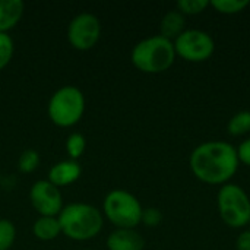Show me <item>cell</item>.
<instances>
[{"instance_id": "9a60e30c", "label": "cell", "mask_w": 250, "mask_h": 250, "mask_svg": "<svg viewBox=\"0 0 250 250\" xmlns=\"http://www.w3.org/2000/svg\"><path fill=\"white\" fill-rule=\"evenodd\" d=\"M64 148H66V152H67V157L69 160H75L78 161L83 154H85V149H86V139L82 133L79 132H73L67 136L66 139V144H64Z\"/></svg>"}, {"instance_id": "484cf974", "label": "cell", "mask_w": 250, "mask_h": 250, "mask_svg": "<svg viewBox=\"0 0 250 250\" xmlns=\"http://www.w3.org/2000/svg\"><path fill=\"white\" fill-rule=\"evenodd\" d=\"M249 227H250V221H249Z\"/></svg>"}, {"instance_id": "d4e9b609", "label": "cell", "mask_w": 250, "mask_h": 250, "mask_svg": "<svg viewBox=\"0 0 250 250\" xmlns=\"http://www.w3.org/2000/svg\"><path fill=\"white\" fill-rule=\"evenodd\" d=\"M85 250H91V249H85Z\"/></svg>"}, {"instance_id": "603a6c76", "label": "cell", "mask_w": 250, "mask_h": 250, "mask_svg": "<svg viewBox=\"0 0 250 250\" xmlns=\"http://www.w3.org/2000/svg\"><path fill=\"white\" fill-rule=\"evenodd\" d=\"M237 158H239V163L250 167V138H248L246 141H243L237 148Z\"/></svg>"}, {"instance_id": "9c48e42d", "label": "cell", "mask_w": 250, "mask_h": 250, "mask_svg": "<svg viewBox=\"0 0 250 250\" xmlns=\"http://www.w3.org/2000/svg\"><path fill=\"white\" fill-rule=\"evenodd\" d=\"M29 201L40 217H59L64 207L60 189L47 179L38 180L31 186Z\"/></svg>"}, {"instance_id": "30bf717a", "label": "cell", "mask_w": 250, "mask_h": 250, "mask_svg": "<svg viewBox=\"0 0 250 250\" xmlns=\"http://www.w3.org/2000/svg\"><path fill=\"white\" fill-rule=\"evenodd\" d=\"M82 174V167L75 160H63L56 163L48 171V182L53 183L56 188H64L73 185Z\"/></svg>"}, {"instance_id": "cb8c5ba5", "label": "cell", "mask_w": 250, "mask_h": 250, "mask_svg": "<svg viewBox=\"0 0 250 250\" xmlns=\"http://www.w3.org/2000/svg\"><path fill=\"white\" fill-rule=\"evenodd\" d=\"M236 250H250V230H246L237 236Z\"/></svg>"}, {"instance_id": "d6986e66", "label": "cell", "mask_w": 250, "mask_h": 250, "mask_svg": "<svg viewBox=\"0 0 250 250\" xmlns=\"http://www.w3.org/2000/svg\"><path fill=\"white\" fill-rule=\"evenodd\" d=\"M16 239L15 224L7 218H0V250H10Z\"/></svg>"}, {"instance_id": "3957f363", "label": "cell", "mask_w": 250, "mask_h": 250, "mask_svg": "<svg viewBox=\"0 0 250 250\" xmlns=\"http://www.w3.org/2000/svg\"><path fill=\"white\" fill-rule=\"evenodd\" d=\"M176 51L173 41L158 35L141 40L130 53L132 64L142 73L157 75L168 70L174 60Z\"/></svg>"}, {"instance_id": "2e32d148", "label": "cell", "mask_w": 250, "mask_h": 250, "mask_svg": "<svg viewBox=\"0 0 250 250\" xmlns=\"http://www.w3.org/2000/svg\"><path fill=\"white\" fill-rule=\"evenodd\" d=\"M209 6L221 15H237L250 6L249 0H212Z\"/></svg>"}, {"instance_id": "7402d4cb", "label": "cell", "mask_w": 250, "mask_h": 250, "mask_svg": "<svg viewBox=\"0 0 250 250\" xmlns=\"http://www.w3.org/2000/svg\"><path fill=\"white\" fill-rule=\"evenodd\" d=\"M161 221H163V214L158 208H144L141 224H145L146 227H157L161 224Z\"/></svg>"}, {"instance_id": "44dd1931", "label": "cell", "mask_w": 250, "mask_h": 250, "mask_svg": "<svg viewBox=\"0 0 250 250\" xmlns=\"http://www.w3.org/2000/svg\"><path fill=\"white\" fill-rule=\"evenodd\" d=\"M15 42L12 37L6 32H0V70H3L13 57Z\"/></svg>"}, {"instance_id": "6da1fadb", "label": "cell", "mask_w": 250, "mask_h": 250, "mask_svg": "<svg viewBox=\"0 0 250 250\" xmlns=\"http://www.w3.org/2000/svg\"><path fill=\"white\" fill-rule=\"evenodd\" d=\"M240 163L236 148L224 141H209L196 146L189 158L193 176L211 186H224L237 173Z\"/></svg>"}, {"instance_id": "7a4b0ae2", "label": "cell", "mask_w": 250, "mask_h": 250, "mask_svg": "<svg viewBox=\"0 0 250 250\" xmlns=\"http://www.w3.org/2000/svg\"><path fill=\"white\" fill-rule=\"evenodd\" d=\"M62 234L75 242H86L97 237L104 226L103 212L94 205L73 202L63 207L59 214Z\"/></svg>"}, {"instance_id": "4fadbf2b", "label": "cell", "mask_w": 250, "mask_h": 250, "mask_svg": "<svg viewBox=\"0 0 250 250\" xmlns=\"http://www.w3.org/2000/svg\"><path fill=\"white\" fill-rule=\"evenodd\" d=\"M185 26H186V16H183L176 9L168 10L161 19L160 35L170 41H174L185 31Z\"/></svg>"}, {"instance_id": "8fae6325", "label": "cell", "mask_w": 250, "mask_h": 250, "mask_svg": "<svg viewBox=\"0 0 250 250\" xmlns=\"http://www.w3.org/2000/svg\"><path fill=\"white\" fill-rule=\"evenodd\" d=\"M145 240L135 229H116L107 237L108 250H144Z\"/></svg>"}, {"instance_id": "5bb4252c", "label": "cell", "mask_w": 250, "mask_h": 250, "mask_svg": "<svg viewBox=\"0 0 250 250\" xmlns=\"http://www.w3.org/2000/svg\"><path fill=\"white\" fill-rule=\"evenodd\" d=\"M32 234L41 242H51L62 234L57 217H38L32 224Z\"/></svg>"}, {"instance_id": "7c38bea8", "label": "cell", "mask_w": 250, "mask_h": 250, "mask_svg": "<svg viewBox=\"0 0 250 250\" xmlns=\"http://www.w3.org/2000/svg\"><path fill=\"white\" fill-rule=\"evenodd\" d=\"M23 12L22 0H0V32L9 34L23 18Z\"/></svg>"}, {"instance_id": "52a82bcc", "label": "cell", "mask_w": 250, "mask_h": 250, "mask_svg": "<svg viewBox=\"0 0 250 250\" xmlns=\"http://www.w3.org/2000/svg\"><path fill=\"white\" fill-rule=\"evenodd\" d=\"M173 44L176 56L190 63H202L215 51L214 38L202 29H185Z\"/></svg>"}, {"instance_id": "8992f818", "label": "cell", "mask_w": 250, "mask_h": 250, "mask_svg": "<svg viewBox=\"0 0 250 250\" xmlns=\"http://www.w3.org/2000/svg\"><path fill=\"white\" fill-rule=\"evenodd\" d=\"M217 207L226 226L231 229H243L249 226L250 199L239 185L227 183L221 186L217 195Z\"/></svg>"}, {"instance_id": "ba28073f", "label": "cell", "mask_w": 250, "mask_h": 250, "mask_svg": "<svg viewBox=\"0 0 250 250\" xmlns=\"http://www.w3.org/2000/svg\"><path fill=\"white\" fill-rule=\"evenodd\" d=\"M101 37V22L89 12L76 15L67 25V41L79 51H86L95 47Z\"/></svg>"}, {"instance_id": "ac0fdd59", "label": "cell", "mask_w": 250, "mask_h": 250, "mask_svg": "<svg viewBox=\"0 0 250 250\" xmlns=\"http://www.w3.org/2000/svg\"><path fill=\"white\" fill-rule=\"evenodd\" d=\"M41 157L35 149H25L18 158V170L23 174H29L38 168Z\"/></svg>"}, {"instance_id": "e0dca14e", "label": "cell", "mask_w": 250, "mask_h": 250, "mask_svg": "<svg viewBox=\"0 0 250 250\" xmlns=\"http://www.w3.org/2000/svg\"><path fill=\"white\" fill-rule=\"evenodd\" d=\"M227 132L231 136H243L250 132V111L236 113L227 123Z\"/></svg>"}, {"instance_id": "277c9868", "label": "cell", "mask_w": 250, "mask_h": 250, "mask_svg": "<svg viewBox=\"0 0 250 250\" xmlns=\"http://www.w3.org/2000/svg\"><path fill=\"white\" fill-rule=\"evenodd\" d=\"M85 95L75 85L60 86L48 100L47 113L50 120L59 127L75 126L85 113Z\"/></svg>"}, {"instance_id": "5b68a950", "label": "cell", "mask_w": 250, "mask_h": 250, "mask_svg": "<svg viewBox=\"0 0 250 250\" xmlns=\"http://www.w3.org/2000/svg\"><path fill=\"white\" fill-rule=\"evenodd\" d=\"M142 211L144 208L135 195L114 189L105 195L101 212L116 229H136L141 224Z\"/></svg>"}, {"instance_id": "ffe728a7", "label": "cell", "mask_w": 250, "mask_h": 250, "mask_svg": "<svg viewBox=\"0 0 250 250\" xmlns=\"http://www.w3.org/2000/svg\"><path fill=\"white\" fill-rule=\"evenodd\" d=\"M208 7H209V1L207 0H180L176 3V10H179L183 16L201 15Z\"/></svg>"}]
</instances>
